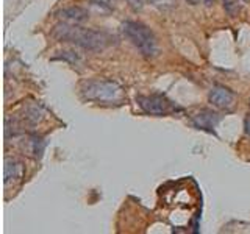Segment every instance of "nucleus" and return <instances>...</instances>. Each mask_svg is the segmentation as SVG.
<instances>
[{"mask_svg": "<svg viewBox=\"0 0 250 234\" xmlns=\"http://www.w3.org/2000/svg\"><path fill=\"white\" fill-rule=\"evenodd\" d=\"M57 18L61 22H67V23H82L86 19L89 18L88 11L84 8L80 6H67V8H62L57 13Z\"/></svg>", "mask_w": 250, "mask_h": 234, "instance_id": "obj_8", "label": "nucleus"}, {"mask_svg": "<svg viewBox=\"0 0 250 234\" xmlns=\"http://www.w3.org/2000/svg\"><path fill=\"white\" fill-rule=\"evenodd\" d=\"M234 98H236L234 92L230 91L229 88H225L222 84L213 86L208 94L209 103L217 109H224V111H230V109L234 106Z\"/></svg>", "mask_w": 250, "mask_h": 234, "instance_id": "obj_5", "label": "nucleus"}, {"mask_svg": "<svg viewBox=\"0 0 250 234\" xmlns=\"http://www.w3.org/2000/svg\"><path fill=\"white\" fill-rule=\"evenodd\" d=\"M128 2L135 10H139L144 3H150L156 8H160V10H169V8H172L177 3L175 0H128Z\"/></svg>", "mask_w": 250, "mask_h": 234, "instance_id": "obj_10", "label": "nucleus"}, {"mask_svg": "<svg viewBox=\"0 0 250 234\" xmlns=\"http://www.w3.org/2000/svg\"><path fill=\"white\" fill-rule=\"evenodd\" d=\"M52 38L58 42H70L74 45L82 47L84 50L97 52L104 50L109 44V38L97 30L78 27V23L60 22L52 30Z\"/></svg>", "mask_w": 250, "mask_h": 234, "instance_id": "obj_1", "label": "nucleus"}, {"mask_svg": "<svg viewBox=\"0 0 250 234\" xmlns=\"http://www.w3.org/2000/svg\"><path fill=\"white\" fill-rule=\"evenodd\" d=\"M244 127H246V133H247V135H250V117H247V119H246Z\"/></svg>", "mask_w": 250, "mask_h": 234, "instance_id": "obj_13", "label": "nucleus"}, {"mask_svg": "<svg viewBox=\"0 0 250 234\" xmlns=\"http://www.w3.org/2000/svg\"><path fill=\"white\" fill-rule=\"evenodd\" d=\"M244 2H250V0H244Z\"/></svg>", "mask_w": 250, "mask_h": 234, "instance_id": "obj_16", "label": "nucleus"}, {"mask_svg": "<svg viewBox=\"0 0 250 234\" xmlns=\"http://www.w3.org/2000/svg\"><path fill=\"white\" fill-rule=\"evenodd\" d=\"M82 94L86 100L104 105H119L124 100V89L116 81L89 80L82 84Z\"/></svg>", "mask_w": 250, "mask_h": 234, "instance_id": "obj_2", "label": "nucleus"}, {"mask_svg": "<svg viewBox=\"0 0 250 234\" xmlns=\"http://www.w3.org/2000/svg\"><path fill=\"white\" fill-rule=\"evenodd\" d=\"M139 108L143 109L146 114L150 116H164L175 111V105L163 96V94H152V96H139L136 98Z\"/></svg>", "mask_w": 250, "mask_h": 234, "instance_id": "obj_4", "label": "nucleus"}, {"mask_svg": "<svg viewBox=\"0 0 250 234\" xmlns=\"http://www.w3.org/2000/svg\"><path fill=\"white\" fill-rule=\"evenodd\" d=\"M186 2H188V3H191V5H197V3L200 2V0H186Z\"/></svg>", "mask_w": 250, "mask_h": 234, "instance_id": "obj_15", "label": "nucleus"}, {"mask_svg": "<svg viewBox=\"0 0 250 234\" xmlns=\"http://www.w3.org/2000/svg\"><path fill=\"white\" fill-rule=\"evenodd\" d=\"M44 147H45V142H44V139L41 136H28L27 140H23V152H25L27 155H30L31 158H36L39 159L42 156L44 153Z\"/></svg>", "mask_w": 250, "mask_h": 234, "instance_id": "obj_9", "label": "nucleus"}, {"mask_svg": "<svg viewBox=\"0 0 250 234\" xmlns=\"http://www.w3.org/2000/svg\"><path fill=\"white\" fill-rule=\"evenodd\" d=\"M117 0H91V3L97 5L100 8H105V10H111V8H114Z\"/></svg>", "mask_w": 250, "mask_h": 234, "instance_id": "obj_12", "label": "nucleus"}, {"mask_svg": "<svg viewBox=\"0 0 250 234\" xmlns=\"http://www.w3.org/2000/svg\"><path fill=\"white\" fill-rule=\"evenodd\" d=\"M249 103H250V100H249Z\"/></svg>", "mask_w": 250, "mask_h": 234, "instance_id": "obj_17", "label": "nucleus"}, {"mask_svg": "<svg viewBox=\"0 0 250 234\" xmlns=\"http://www.w3.org/2000/svg\"><path fill=\"white\" fill-rule=\"evenodd\" d=\"M202 2L205 3L207 6H211V5H213V2H214V0H202Z\"/></svg>", "mask_w": 250, "mask_h": 234, "instance_id": "obj_14", "label": "nucleus"}, {"mask_svg": "<svg viewBox=\"0 0 250 234\" xmlns=\"http://www.w3.org/2000/svg\"><path fill=\"white\" fill-rule=\"evenodd\" d=\"M23 174H25V166H23V162L18 158H13V156H6L5 167H3L5 186H10V184L21 181Z\"/></svg>", "mask_w": 250, "mask_h": 234, "instance_id": "obj_6", "label": "nucleus"}, {"mask_svg": "<svg viewBox=\"0 0 250 234\" xmlns=\"http://www.w3.org/2000/svg\"><path fill=\"white\" fill-rule=\"evenodd\" d=\"M122 31L125 38L144 55V57H155L158 53V42L147 25L135 20H127L122 23Z\"/></svg>", "mask_w": 250, "mask_h": 234, "instance_id": "obj_3", "label": "nucleus"}, {"mask_svg": "<svg viewBox=\"0 0 250 234\" xmlns=\"http://www.w3.org/2000/svg\"><path fill=\"white\" fill-rule=\"evenodd\" d=\"M221 119H222L221 114L211 111V109H202L200 113L194 114L191 117V122H192V125L195 128L213 133L214 128L217 127V123L221 122Z\"/></svg>", "mask_w": 250, "mask_h": 234, "instance_id": "obj_7", "label": "nucleus"}, {"mask_svg": "<svg viewBox=\"0 0 250 234\" xmlns=\"http://www.w3.org/2000/svg\"><path fill=\"white\" fill-rule=\"evenodd\" d=\"M224 8H225V11L229 13L230 16H234L239 11L238 0H224Z\"/></svg>", "mask_w": 250, "mask_h": 234, "instance_id": "obj_11", "label": "nucleus"}]
</instances>
